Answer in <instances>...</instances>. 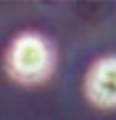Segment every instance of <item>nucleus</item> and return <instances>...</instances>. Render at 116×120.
<instances>
[{"instance_id": "1", "label": "nucleus", "mask_w": 116, "mask_h": 120, "mask_svg": "<svg viewBox=\"0 0 116 120\" xmlns=\"http://www.w3.org/2000/svg\"><path fill=\"white\" fill-rule=\"evenodd\" d=\"M56 66L54 47L35 32L18 35L6 51V71L21 84H39L51 77Z\"/></svg>"}, {"instance_id": "2", "label": "nucleus", "mask_w": 116, "mask_h": 120, "mask_svg": "<svg viewBox=\"0 0 116 120\" xmlns=\"http://www.w3.org/2000/svg\"><path fill=\"white\" fill-rule=\"evenodd\" d=\"M84 95L100 108H116V56H106L88 69L84 77Z\"/></svg>"}]
</instances>
